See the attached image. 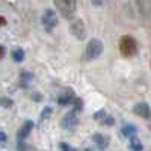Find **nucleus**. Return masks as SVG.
Returning a JSON list of instances; mask_svg holds the SVG:
<instances>
[{"label": "nucleus", "instance_id": "21", "mask_svg": "<svg viewBox=\"0 0 151 151\" xmlns=\"http://www.w3.org/2000/svg\"><path fill=\"white\" fill-rule=\"evenodd\" d=\"M6 141V134L3 132H0V142H5Z\"/></svg>", "mask_w": 151, "mask_h": 151}, {"label": "nucleus", "instance_id": "7", "mask_svg": "<svg viewBox=\"0 0 151 151\" xmlns=\"http://www.w3.org/2000/svg\"><path fill=\"white\" fill-rule=\"evenodd\" d=\"M134 115L141 116V118H151V107L147 103H137L133 107Z\"/></svg>", "mask_w": 151, "mask_h": 151}, {"label": "nucleus", "instance_id": "24", "mask_svg": "<svg viewBox=\"0 0 151 151\" xmlns=\"http://www.w3.org/2000/svg\"><path fill=\"white\" fill-rule=\"evenodd\" d=\"M33 98H35V101H40V95L38 94H33Z\"/></svg>", "mask_w": 151, "mask_h": 151}, {"label": "nucleus", "instance_id": "9", "mask_svg": "<svg viewBox=\"0 0 151 151\" xmlns=\"http://www.w3.org/2000/svg\"><path fill=\"white\" fill-rule=\"evenodd\" d=\"M32 129H33V122L32 121H26V122H24L23 127L18 132V142H24V139L30 134Z\"/></svg>", "mask_w": 151, "mask_h": 151}, {"label": "nucleus", "instance_id": "5", "mask_svg": "<svg viewBox=\"0 0 151 151\" xmlns=\"http://www.w3.org/2000/svg\"><path fill=\"white\" fill-rule=\"evenodd\" d=\"M62 127L64 129H68V130H71V129H76V125L79 124V118H77V112H74V110H71V112H68L67 115L62 118Z\"/></svg>", "mask_w": 151, "mask_h": 151}, {"label": "nucleus", "instance_id": "6", "mask_svg": "<svg viewBox=\"0 0 151 151\" xmlns=\"http://www.w3.org/2000/svg\"><path fill=\"white\" fill-rule=\"evenodd\" d=\"M71 33L77 38V40H80V41L86 38V27H85V24H83L82 20L73 21V24H71Z\"/></svg>", "mask_w": 151, "mask_h": 151}, {"label": "nucleus", "instance_id": "2", "mask_svg": "<svg viewBox=\"0 0 151 151\" xmlns=\"http://www.w3.org/2000/svg\"><path fill=\"white\" fill-rule=\"evenodd\" d=\"M55 6L58 9V12L64 17V18H71L76 12V6L77 2L76 0H53Z\"/></svg>", "mask_w": 151, "mask_h": 151}, {"label": "nucleus", "instance_id": "4", "mask_svg": "<svg viewBox=\"0 0 151 151\" xmlns=\"http://www.w3.org/2000/svg\"><path fill=\"white\" fill-rule=\"evenodd\" d=\"M42 26L47 32H52L56 26H58V15L56 12L52 9H47L42 15Z\"/></svg>", "mask_w": 151, "mask_h": 151}, {"label": "nucleus", "instance_id": "19", "mask_svg": "<svg viewBox=\"0 0 151 151\" xmlns=\"http://www.w3.org/2000/svg\"><path fill=\"white\" fill-rule=\"evenodd\" d=\"M91 2H92V5L94 6H104L106 3H107V0H91Z\"/></svg>", "mask_w": 151, "mask_h": 151}, {"label": "nucleus", "instance_id": "17", "mask_svg": "<svg viewBox=\"0 0 151 151\" xmlns=\"http://www.w3.org/2000/svg\"><path fill=\"white\" fill-rule=\"evenodd\" d=\"M0 104L3 107H11L12 106V100L11 98H0Z\"/></svg>", "mask_w": 151, "mask_h": 151}, {"label": "nucleus", "instance_id": "25", "mask_svg": "<svg viewBox=\"0 0 151 151\" xmlns=\"http://www.w3.org/2000/svg\"><path fill=\"white\" fill-rule=\"evenodd\" d=\"M86 151H91V150H89V148H88V150H86Z\"/></svg>", "mask_w": 151, "mask_h": 151}, {"label": "nucleus", "instance_id": "20", "mask_svg": "<svg viewBox=\"0 0 151 151\" xmlns=\"http://www.w3.org/2000/svg\"><path fill=\"white\" fill-rule=\"evenodd\" d=\"M50 112H52V109H50V107H47V109L44 110V113H42V118H45V116H48V115H50Z\"/></svg>", "mask_w": 151, "mask_h": 151}, {"label": "nucleus", "instance_id": "11", "mask_svg": "<svg viewBox=\"0 0 151 151\" xmlns=\"http://www.w3.org/2000/svg\"><path fill=\"white\" fill-rule=\"evenodd\" d=\"M74 100H76L74 94H73L71 91H68V92H65L64 95H60V97L58 98V103H59L60 106H68V104H73V103H74Z\"/></svg>", "mask_w": 151, "mask_h": 151}, {"label": "nucleus", "instance_id": "12", "mask_svg": "<svg viewBox=\"0 0 151 151\" xmlns=\"http://www.w3.org/2000/svg\"><path fill=\"white\" fill-rule=\"evenodd\" d=\"M122 134H124V137H127V139H133V137H136V127L134 125H132V124H125L124 127H122Z\"/></svg>", "mask_w": 151, "mask_h": 151}, {"label": "nucleus", "instance_id": "18", "mask_svg": "<svg viewBox=\"0 0 151 151\" xmlns=\"http://www.w3.org/2000/svg\"><path fill=\"white\" fill-rule=\"evenodd\" d=\"M59 147H60V150H62V151H77V150H74L71 145H68V144H65V142H60V145H59Z\"/></svg>", "mask_w": 151, "mask_h": 151}, {"label": "nucleus", "instance_id": "14", "mask_svg": "<svg viewBox=\"0 0 151 151\" xmlns=\"http://www.w3.org/2000/svg\"><path fill=\"white\" fill-rule=\"evenodd\" d=\"M12 58H14L15 62H21L24 59V52L21 48H15L14 52H12Z\"/></svg>", "mask_w": 151, "mask_h": 151}, {"label": "nucleus", "instance_id": "10", "mask_svg": "<svg viewBox=\"0 0 151 151\" xmlns=\"http://www.w3.org/2000/svg\"><path fill=\"white\" fill-rule=\"evenodd\" d=\"M137 2V8H139L141 14L144 15V18L150 17V12H151V3L150 0H136Z\"/></svg>", "mask_w": 151, "mask_h": 151}, {"label": "nucleus", "instance_id": "8", "mask_svg": "<svg viewBox=\"0 0 151 151\" xmlns=\"http://www.w3.org/2000/svg\"><path fill=\"white\" fill-rule=\"evenodd\" d=\"M92 141L95 142V145L100 148V150H106L107 147H109V144H110V139H109V136H106V134H100V133H95L94 136H92Z\"/></svg>", "mask_w": 151, "mask_h": 151}, {"label": "nucleus", "instance_id": "3", "mask_svg": "<svg viewBox=\"0 0 151 151\" xmlns=\"http://www.w3.org/2000/svg\"><path fill=\"white\" fill-rule=\"evenodd\" d=\"M101 52H103V42L100 40H97V38H94V40H91L86 45V59L94 60L101 55Z\"/></svg>", "mask_w": 151, "mask_h": 151}, {"label": "nucleus", "instance_id": "13", "mask_svg": "<svg viewBox=\"0 0 151 151\" xmlns=\"http://www.w3.org/2000/svg\"><path fill=\"white\" fill-rule=\"evenodd\" d=\"M32 79H33V74H32V73L23 71L21 76H20V83H21V86H23V88H27V86H29V82H30Z\"/></svg>", "mask_w": 151, "mask_h": 151}, {"label": "nucleus", "instance_id": "1", "mask_svg": "<svg viewBox=\"0 0 151 151\" xmlns=\"http://www.w3.org/2000/svg\"><path fill=\"white\" fill-rule=\"evenodd\" d=\"M119 52L124 58H132L137 53V44L134 38L130 35H124L119 40Z\"/></svg>", "mask_w": 151, "mask_h": 151}, {"label": "nucleus", "instance_id": "22", "mask_svg": "<svg viewBox=\"0 0 151 151\" xmlns=\"http://www.w3.org/2000/svg\"><path fill=\"white\" fill-rule=\"evenodd\" d=\"M5 56V47L3 45H0V59H2Z\"/></svg>", "mask_w": 151, "mask_h": 151}, {"label": "nucleus", "instance_id": "23", "mask_svg": "<svg viewBox=\"0 0 151 151\" xmlns=\"http://www.w3.org/2000/svg\"><path fill=\"white\" fill-rule=\"evenodd\" d=\"M5 24H6V20L3 17H0V26H5Z\"/></svg>", "mask_w": 151, "mask_h": 151}, {"label": "nucleus", "instance_id": "16", "mask_svg": "<svg viewBox=\"0 0 151 151\" xmlns=\"http://www.w3.org/2000/svg\"><path fill=\"white\" fill-rule=\"evenodd\" d=\"M106 116H107L106 110H98V112L95 113V116H94V118H95V119H98V121H103Z\"/></svg>", "mask_w": 151, "mask_h": 151}, {"label": "nucleus", "instance_id": "15", "mask_svg": "<svg viewBox=\"0 0 151 151\" xmlns=\"http://www.w3.org/2000/svg\"><path fill=\"white\" fill-rule=\"evenodd\" d=\"M130 148L133 150V151H142L144 150V147H142V144L136 139V137H133V139H130Z\"/></svg>", "mask_w": 151, "mask_h": 151}]
</instances>
